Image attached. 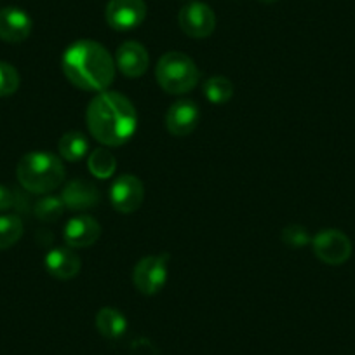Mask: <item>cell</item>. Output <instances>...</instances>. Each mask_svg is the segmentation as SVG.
Instances as JSON below:
<instances>
[{
    "label": "cell",
    "instance_id": "1",
    "mask_svg": "<svg viewBox=\"0 0 355 355\" xmlns=\"http://www.w3.org/2000/svg\"><path fill=\"white\" fill-rule=\"evenodd\" d=\"M85 121L94 139L107 146L124 145L138 128L135 105L124 94L114 91H103L91 100Z\"/></svg>",
    "mask_w": 355,
    "mask_h": 355
},
{
    "label": "cell",
    "instance_id": "2",
    "mask_svg": "<svg viewBox=\"0 0 355 355\" xmlns=\"http://www.w3.org/2000/svg\"><path fill=\"white\" fill-rule=\"evenodd\" d=\"M63 71L78 89L103 93L114 82L115 63L101 44L94 40H78L64 51Z\"/></svg>",
    "mask_w": 355,
    "mask_h": 355
},
{
    "label": "cell",
    "instance_id": "3",
    "mask_svg": "<svg viewBox=\"0 0 355 355\" xmlns=\"http://www.w3.org/2000/svg\"><path fill=\"white\" fill-rule=\"evenodd\" d=\"M18 182L32 193H47L64 182V166L60 157L49 152H30L16 167Z\"/></svg>",
    "mask_w": 355,
    "mask_h": 355
},
{
    "label": "cell",
    "instance_id": "4",
    "mask_svg": "<svg viewBox=\"0 0 355 355\" xmlns=\"http://www.w3.org/2000/svg\"><path fill=\"white\" fill-rule=\"evenodd\" d=\"M155 77L166 93L185 94L196 87L200 73L192 58L178 51H171L164 54L157 63Z\"/></svg>",
    "mask_w": 355,
    "mask_h": 355
},
{
    "label": "cell",
    "instance_id": "5",
    "mask_svg": "<svg viewBox=\"0 0 355 355\" xmlns=\"http://www.w3.org/2000/svg\"><path fill=\"white\" fill-rule=\"evenodd\" d=\"M167 282V254L145 256L139 259L132 272V284L141 295L153 296Z\"/></svg>",
    "mask_w": 355,
    "mask_h": 355
},
{
    "label": "cell",
    "instance_id": "6",
    "mask_svg": "<svg viewBox=\"0 0 355 355\" xmlns=\"http://www.w3.org/2000/svg\"><path fill=\"white\" fill-rule=\"evenodd\" d=\"M317 258L326 265H343L352 256V242L341 230L326 228L312 239Z\"/></svg>",
    "mask_w": 355,
    "mask_h": 355
},
{
    "label": "cell",
    "instance_id": "7",
    "mask_svg": "<svg viewBox=\"0 0 355 355\" xmlns=\"http://www.w3.org/2000/svg\"><path fill=\"white\" fill-rule=\"evenodd\" d=\"M178 23L185 35L192 39H206L216 28V15L207 4L193 0L183 6L178 15Z\"/></svg>",
    "mask_w": 355,
    "mask_h": 355
},
{
    "label": "cell",
    "instance_id": "8",
    "mask_svg": "<svg viewBox=\"0 0 355 355\" xmlns=\"http://www.w3.org/2000/svg\"><path fill=\"white\" fill-rule=\"evenodd\" d=\"M105 18L108 26L117 32L138 28L146 18L145 0H110L105 11Z\"/></svg>",
    "mask_w": 355,
    "mask_h": 355
},
{
    "label": "cell",
    "instance_id": "9",
    "mask_svg": "<svg viewBox=\"0 0 355 355\" xmlns=\"http://www.w3.org/2000/svg\"><path fill=\"white\" fill-rule=\"evenodd\" d=\"M145 199V189L139 178L132 174H122L110 189V202L115 211L122 214H131L141 207Z\"/></svg>",
    "mask_w": 355,
    "mask_h": 355
},
{
    "label": "cell",
    "instance_id": "10",
    "mask_svg": "<svg viewBox=\"0 0 355 355\" xmlns=\"http://www.w3.org/2000/svg\"><path fill=\"white\" fill-rule=\"evenodd\" d=\"M200 121V112L197 103L190 100H180L166 114V128L176 138H183L196 131Z\"/></svg>",
    "mask_w": 355,
    "mask_h": 355
},
{
    "label": "cell",
    "instance_id": "11",
    "mask_svg": "<svg viewBox=\"0 0 355 355\" xmlns=\"http://www.w3.org/2000/svg\"><path fill=\"white\" fill-rule=\"evenodd\" d=\"M61 200L64 204V209L87 211L100 204L101 196L94 183L78 178V180H71L67 183V187L61 192Z\"/></svg>",
    "mask_w": 355,
    "mask_h": 355
},
{
    "label": "cell",
    "instance_id": "12",
    "mask_svg": "<svg viewBox=\"0 0 355 355\" xmlns=\"http://www.w3.org/2000/svg\"><path fill=\"white\" fill-rule=\"evenodd\" d=\"M150 56L145 46L135 40H128L119 46L117 56H115V67L125 75V77H141L148 70Z\"/></svg>",
    "mask_w": 355,
    "mask_h": 355
},
{
    "label": "cell",
    "instance_id": "13",
    "mask_svg": "<svg viewBox=\"0 0 355 355\" xmlns=\"http://www.w3.org/2000/svg\"><path fill=\"white\" fill-rule=\"evenodd\" d=\"M32 33V19L23 9H0V40L9 44H19Z\"/></svg>",
    "mask_w": 355,
    "mask_h": 355
},
{
    "label": "cell",
    "instance_id": "14",
    "mask_svg": "<svg viewBox=\"0 0 355 355\" xmlns=\"http://www.w3.org/2000/svg\"><path fill=\"white\" fill-rule=\"evenodd\" d=\"M101 227L93 216H75L64 225V241L73 249L89 248L100 239Z\"/></svg>",
    "mask_w": 355,
    "mask_h": 355
},
{
    "label": "cell",
    "instance_id": "15",
    "mask_svg": "<svg viewBox=\"0 0 355 355\" xmlns=\"http://www.w3.org/2000/svg\"><path fill=\"white\" fill-rule=\"evenodd\" d=\"M46 268L54 279L68 281V279L77 277L80 272L82 263L73 248H54L46 256Z\"/></svg>",
    "mask_w": 355,
    "mask_h": 355
},
{
    "label": "cell",
    "instance_id": "16",
    "mask_svg": "<svg viewBox=\"0 0 355 355\" xmlns=\"http://www.w3.org/2000/svg\"><path fill=\"white\" fill-rule=\"evenodd\" d=\"M96 327L107 340H119L128 331V320L124 313L115 309H101L96 315Z\"/></svg>",
    "mask_w": 355,
    "mask_h": 355
},
{
    "label": "cell",
    "instance_id": "17",
    "mask_svg": "<svg viewBox=\"0 0 355 355\" xmlns=\"http://www.w3.org/2000/svg\"><path fill=\"white\" fill-rule=\"evenodd\" d=\"M87 166L94 178H98V180H108V178L114 176L115 169H117V160H115L114 153L108 148H96L89 155Z\"/></svg>",
    "mask_w": 355,
    "mask_h": 355
},
{
    "label": "cell",
    "instance_id": "18",
    "mask_svg": "<svg viewBox=\"0 0 355 355\" xmlns=\"http://www.w3.org/2000/svg\"><path fill=\"white\" fill-rule=\"evenodd\" d=\"M58 146H60V153L63 159L70 160V162H77V160L84 159L85 153H87L89 141L82 132L70 131L61 136Z\"/></svg>",
    "mask_w": 355,
    "mask_h": 355
},
{
    "label": "cell",
    "instance_id": "19",
    "mask_svg": "<svg viewBox=\"0 0 355 355\" xmlns=\"http://www.w3.org/2000/svg\"><path fill=\"white\" fill-rule=\"evenodd\" d=\"M204 94L214 105L227 103L234 96V84L223 75H214L207 78L204 84Z\"/></svg>",
    "mask_w": 355,
    "mask_h": 355
},
{
    "label": "cell",
    "instance_id": "20",
    "mask_svg": "<svg viewBox=\"0 0 355 355\" xmlns=\"http://www.w3.org/2000/svg\"><path fill=\"white\" fill-rule=\"evenodd\" d=\"M23 230H25V227H23V221L19 216H16V214L0 216V251L12 248L21 239Z\"/></svg>",
    "mask_w": 355,
    "mask_h": 355
},
{
    "label": "cell",
    "instance_id": "21",
    "mask_svg": "<svg viewBox=\"0 0 355 355\" xmlns=\"http://www.w3.org/2000/svg\"><path fill=\"white\" fill-rule=\"evenodd\" d=\"M64 204L61 197H44L42 200L35 204V216L40 221H56L63 214Z\"/></svg>",
    "mask_w": 355,
    "mask_h": 355
},
{
    "label": "cell",
    "instance_id": "22",
    "mask_svg": "<svg viewBox=\"0 0 355 355\" xmlns=\"http://www.w3.org/2000/svg\"><path fill=\"white\" fill-rule=\"evenodd\" d=\"M19 87V73L11 63L0 61V98L12 96Z\"/></svg>",
    "mask_w": 355,
    "mask_h": 355
},
{
    "label": "cell",
    "instance_id": "23",
    "mask_svg": "<svg viewBox=\"0 0 355 355\" xmlns=\"http://www.w3.org/2000/svg\"><path fill=\"white\" fill-rule=\"evenodd\" d=\"M282 242L288 248L300 249L312 244V239H310L309 230L305 227H302V225H289V227H286L282 230Z\"/></svg>",
    "mask_w": 355,
    "mask_h": 355
},
{
    "label": "cell",
    "instance_id": "24",
    "mask_svg": "<svg viewBox=\"0 0 355 355\" xmlns=\"http://www.w3.org/2000/svg\"><path fill=\"white\" fill-rule=\"evenodd\" d=\"M19 204V193H16L15 190L8 189V187L0 185V213L4 211L12 209Z\"/></svg>",
    "mask_w": 355,
    "mask_h": 355
},
{
    "label": "cell",
    "instance_id": "25",
    "mask_svg": "<svg viewBox=\"0 0 355 355\" xmlns=\"http://www.w3.org/2000/svg\"><path fill=\"white\" fill-rule=\"evenodd\" d=\"M131 355H160L159 350L150 343L148 340L141 338V340L132 341L131 345Z\"/></svg>",
    "mask_w": 355,
    "mask_h": 355
},
{
    "label": "cell",
    "instance_id": "26",
    "mask_svg": "<svg viewBox=\"0 0 355 355\" xmlns=\"http://www.w3.org/2000/svg\"><path fill=\"white\" fill-rule=\"evenodd\" d=\"M261 2H265V4H274V2H277V0H261Z\"/></svg>",
    "mask_w": 355,
    "mask_h": 355
}]
</instances>
